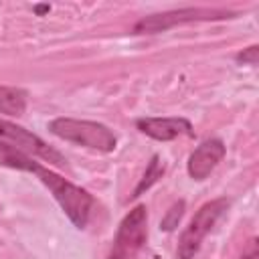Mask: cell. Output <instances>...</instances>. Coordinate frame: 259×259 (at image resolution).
Here are the masks:
<instances>
[{"label": "cell", "instance_id": "cell-7", "mask_svg": "<svg viewBox=\"0 0 259 259\" xmlns=\"http://www.w3.org/2000/svg\"><path fill=\"white\" fill-rule=\"evenodd\" d=\"M227 148L223 144V140L219 138H208L204 142H200L194 152L188 156L186 162V172L192 180H204L210 176V172L221 164V160L225 158Z\"/></svg>", "mask_w": 259, "mask_h": 259}, {"label": "cell", "instance_id": "cell-8", "mask_svg": "<svg viewBox=\"0 0 259 259\" xmlns=\"http://www.w3.org/2000/svg\"><path fill=\"white\" fill-rule=\"evenodd\" d=\"M136 127L156 142H172L178 136H194L192 123L184 117H140L136 119Z\"/></svg>", "mask_w": 259, "mask_h": 259}, {"label": "cell", "instance_id": "cell-15", "mask_svg": "<svg viewBox=\"0 0 259 259\" xmlns=\"http://www.w3.org/2000/svg\"><path fill=\"white\" fill-rule=\"evenodd\" d=\"M32 10H34V14H36V16H42L45 12H49V10H51V4H34V8H32Z\"/></svg>", "mask_w": 259, "mask_h": 259}, {"label": "cell", "instance_id": "cell-1", "mask_svg": "<svg viewBox=\"0 0 259 259\" xmlns=\"http://www.w3.org/2000/svg\"><path fill=\"white\" fill-rule=\"evenodd\" d=\"M32 174H36V178L49 188V192L53 194L57 204L63 208V212L69 217V221L75 225V229H85L89 223V214L95 198L85 188L73 184L71 180L63 178L61 174L53 172L42 164H36Z\"/></svg>", "mask_w": 259, "mask_h": 259}, {"label": "cell", "instance_id": "cell-9", "mask_svg": "<svg viewBox=\"0 0 259 259\" xmlns=\"http://www.w3.org/2000/svg\"><path fill=\"white\" fill-rule=\"evenodd\" d=\"M36 164L38 162L32 156H28L22 150H18L16 146L0 140V166L12 168V170H18V172H30L32 174V170H34Z\"/></svg>", "mask_w": 259, "mask_h": 259}, {"label": "cell", "instance_id": "cell-2", "mask_svg": "<svg viewBox=\"0 0 259 259\" xmlns=\"http://www.w3.org/2000/svg\"><path fill=\"white\" fill-rule=\"evenodd\" d=\"M49 132L59 140L89 148L93 152L109 154L117 146V136L105 123L75 117H55L49 121Z\"/></svg>", "mask_w": 259, "mask_h": 259}, {"label": "cell", "instance_id": "cell-13", "mask_svg": "<svg viewBox=\"0 0 259 259\" xmlns=\"http://www.w3.org/2000/svg\"><path fill=\"white\" fill-rule=\"evenodd\" d=\"M235 61L239 65H257V61H259V47L257 45H251V47L243 49L241 53H237Z\"/></svg>", "mask_w": 259, "mask_h": 259}, {"label": "cell", "instance_id": "cell-3", "mask_svg": "<svg viewBox=\"0 0 259 259\" xmlns=\"http://www.w3.org/2000/svg\"><path fill=\"white\" fill-rule=\"evenodd\" d=\"M235 12L223 10V8H204V6H188V8H178V10H168V12H158L140 18L132 32L134 34H156L164 32L168 28L180 26V24H190V22H206V20H225L233 18Z\"/></svg>", "mask_w": 259, "mask_h": 259}, {"label": "cell", "instance_id": "cell-5", "mask_svg": "<svg viewBox=\"0 0 259 259\" xmlns=\"http://www.w3.org/2000/svg\"><path fill=\"white\" fill-rule=\"evenodd\" d=\"M148 241V208L136 204L121 219L107 259H136Z\"/></svg>", "mask_w": 259, "mask_h": 259}, {"label": "cell", "instance_id": "cell-10", "mask_svg": "<svg viewBox=\"0 0 259 259\" xmlns=\"http://www.w3.org/2000/svg\"><path fill=\"white\" fill-rule=\"evenodd\" d=\"M26 111V91L18 87L0 85V113L10 117H20Z\"/></svg>", "mask_w": 259, "mask_h": 259}, {"label": "cell", "instance_id": "cell-11", "mask_svg": "<svg viewBox=\"0 0 259 259\" xmlns=\"http://www.w3.org/2000/svg\"><path fill=\"white\" fill-rule=\"evenodd\" d=\"M164 164H162V160H160V156L158 154H154L152 158H150V162H148V166H146V172H144V176L140 178V182L136 184V188L132 190V194H130V198L132 200H136L138 196H142L146 190H150L162 176H164Z\"/></svg>", "mask_w": 259, "mask_h": 259}, {"label": "cell", "instance_id": "cell-12", "mask_svg": "<svg viewBox=\"0 0 259 259\" xmlns=\"http://www.w3.org/2000/svg\"><path fill=\"white\" fill-rule=\"evenodd\" d=\"M184 210H186L184 198H178L176 202H172L170 208L166 210V214H164L162 221H160V229L166 231V233L174 231V229L180 225V221H182V217H184Z\"/></svg>", "mask_w": 259, "mask_h": 259}, {"label": "cell", "instance_id": "cell-14", "mask_svg": "<svg viewBox=\"0 0 259 259\" xmlns=\"http://www.w3.org/2000/svg\"><path fill=\"white\" fill-rule=\"evenodd\" d=\"M241 259H259V241H257V237L249 239V243L243 249Z\"/></svg>", "mask_w": 259, "mask_h": 259}, {"label": "cell", "instance_id": "cell-6", "mask_svg": "<svg viewBox=\"0 0 259 259\" xmlns=\"http://www.w3.org/2000/svg\"><path fill=\"white\" fill-rule=\"evenodd\" d=\"M0 140L16 146L18 150H22L24 154L28 156H36L49 164H55V166H65L67 160L61 152H57L53 146H49L42 138H38L36 134H32L30 130L14 123V121H8V119H2L0 117Z\"/></svg>", "mask_w": 259, "mask_h": 259}, {"label": "cell", "instance_id": "cell-4", "mask_svg": "<svg viewBox=\"0 0 259 259\" xmlns=\"http://www.w3.org/2000/svg\"><path fill=\"white\" fill-rule=\"evenodd\" d=\"M229 204H231L229 198L221 196V198H212V200L204 202L194 212L188 227L180 233L178 247H176V257L178 259H194V255L198 253V249L202 245V239L212 231L217 221L227 212Z\"/></svg>", "mask_w": 259, "mask_h": 259}]
</instances>
